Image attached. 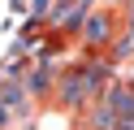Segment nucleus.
Segmentation results:
<instances>
[{"instance_id":"nucleus-1","label":"nucleus","mask_w":134,"mask_h":130,"mask_svg":"<svg viewBox=\"0 0 134 130\" xmlns=\"http://www.w3.org/2000/svg\"><path fill=\"white\" fill-rule=\"evenodd\" d=\"M108 30H113V17H108V13H91V22H87L82 35H87V43H104Z\"/></svg>"}]
</instances>
